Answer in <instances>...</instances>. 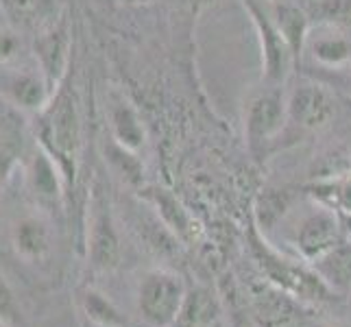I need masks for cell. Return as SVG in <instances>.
<instances>
[{
  "instance_id": "cell-23",
  "label": "cell",
  "mask_w": 351,
  "mask_h": 327,
  "mask_svg": "<svg viewBox=\"0 0 351 327\" xmlns=\"http://www.w3.org/2000/svg\"><path fill=\"white\" fill-rule=\"evenodd\" d=\"M105 160L112 164L114 171L123 177L127 184L140 186L142 184V164L138 160V155L120 147V144L110 136V142H105Z\"/></svg>"
},
{
  "instance_id": "cell-10",
  "label": "cell",
  "mask_w": 351,
  "mask_h": 327,
  "mask_svg": "<svg viewBox=\"0 0 351 327\" xmlns=\"http://www.w3.org/2000/svg\"><path fill=\"white\" fill-rule=\"evenodd\" d=\"M33 57L35 66L40 68L46 83L55 92L70 75V31L64 18L35 35Z\"/></svg>"
},
{
  "instance_id": "cell-2",
  "label": "cell",
  "mask_w": 351,
  "mask_h": 327,
  "mask_svg": "<svg viewBox=\"0 0 351 327\" xmlns=\"http://www.w3.org/2000/svg\"><path fill=\"white\" fill-rule=\"evenodd\" d=\"M249 249H251L253 260L258 264V269L264 275V280L280 286L288 295L299 299L301 304L319 306V304H330V301L343 297V295H338L334 288L325 284L323 277L314 271L312 266L299 264L295 260L282 256V253L275 251L273 247H269V242L258 234V229H251Z\"/></svg>"
},
{
  "instance_id": "cell-28",
  "label": "cell",
  "mask_w": 351,
  "mask_h": 327,
  "mask_svg": "<svg viewBox=\"0 0 351 327\" xmlns=\"http://www.w3.org/2000/svg\"><path fill=\"white\" fill-rule=\"evenodd\" d=\"M20 51V40L16 33L0 29V66L14 64V59Z\"/></svg>"
},
{
  "instance_id": "cell-16",
  "label": "cell",
  "mask_w": 351,
  "mask_h": 327,
  "mask_svg": "<svg viewBox=\"0 0 351 327\" xmlns=\"http://www.w3.org/2000/svg\"><path fill=\"white\" fill-rule=\"evenodd\" d=\"M107 112H110L112 138L120 147L138 153L144 147V142H147V133H144V125L138 112L123 99V96H112Z\"/></svg>"
},
{
  "instance_id": "cell-4",
  "label": "cell",
  "mask_w": 351,
  "mask_h": 327,
  "mask_svg": "<svg viewBox=\"0 0 351 327\" xmlns=\"http://www.w3.org/2000/svg\"><path fill=\"white\" fill-rule=\"evenodd\" d=\"M242 5H245L253 29L258 33L262 53V79L266 86H282L295 64L293 51L282 38L273 16L266 14L258 0H242Z\"/></svg>"
},
{
  "instance_id": "cell-14",
  "label": "cell",
  "mask_w": 351,
  "mask_h": 327,
  "mask_svg": "<svg viewBox=\"0 0 351 327\" xmlns=\"http://www.w3.org/2000/svg\"><path fill=\"white\" fill-rule=\"evenodd\" d=\"M140 197L153 205L157 216H160V221L171 229L179 240H184V242L195 240L197 229L192 227V218L171 190L153 186V188L140 190Z\"/></svg>"
},
{
  "instance_id": "cell-18",
  "label": "cell",
  "mask_w": 351,
  "mask_h": 327,
  "mask_svg": "<svg viewBox=\"0 0 351 327\" xmlns=\"http://www.w3.org/2000/svg\"><path fill=\"white\" fill-rule=\"evenodd\" d=\"M273 20L280 29L282 38L293 51L295 62L301 57L304 51V44L308 40V31H310V16L304 7H297L293 3H277L273 7Z\"/></svg>"
},
{
  "instance_id": "cell-20",
  "label": "cell",
  "mask_w": 351,
  "mask_h": 327,
  "mask_svg": "<svg viewBox=\"0 0 351 327\" xmlns=\"http://www.w3.org/2000/svg\"><path fill=\"white\" fill-rule=\"evenodd\" d=\"M306 190L325 208L338 214H351V171L338 177L317 179Z\"/></svg>"
},
{
  "instance_id": "cell-5",
  "label": "cell",
  "mask_w": 351,
  "mask_h": 327,
  "mask_svg": "<svg viewBox=\"0 0 351 327\" xmlns=\"http://www.w3.org/2000/svg\"><path fill=\"white\" fill-rule=\"evenodd\" d=\"M53 90L38 66H0V99L22 114L35 116L51 101Z\"/></svg>"
},
{
  "instance_id": "cell-25",
  "label": "cell",
  "mask_w": 351,
  "mask_h": 327,
  "mask_svg": "<svg viewBox=\"0 0 351 327\" xmlns=\"http://www.w3.org/2000/svg\"><path fill=\"white\" fill-rule=\"evenodd\" d=\"M312 55L325 66H343L351 59V42L343 35H321L312 42Z\"/></svg>"
},
{
  "instance_id": "cell-22",
  "label": "cell",
  "mask_w": 351,
  "mask_h": 327,
  "mask_svg": "<svg viewBox=\"0 0 351 327\" xmlns=\"http://www.w3.org/2000/svg\"><path fill=\"white\" fill-rule=\"evenodd\" d=\"M81 308H83V314H86L96 327H127V319L120 314V310L103 293H99V290H94V288L83 290Z\"/></svg>"
},
{
  "instance_id": "cell-26",
  "label": "cell",
  "mask_w": 351,
  "mask_h": 327,
  "mask_svg": "<svg viewBox=\"0 0 351 327\" xmlns=\"http://www.w3.org/2000/svg\"><path fill=\"white\" fill-rule=\"evenodd\" d=\"M286 208H288V197L284 190H262V195L256 203V216H258V227L264 234L271 232L277 225Z\"/></svg>"
},
{
  "instance_id": "cell-11",
  "label": "cell",
  "mask_w": 351,
  "mask_h": 327,
  "mask_svg": "<svg viewBox=\"0 0 351 327\" xmlns=\"http://www.w3.org/2000/svg\"><path fill=\"white\" fill-rule=\"evenodd\" d=\"M251 310L260 327H288L304 314L306 304L269 280H262L251 286Z\"/></svg>"
},
{
  "instance_id": "cell-15",
  "label": "cell",
  "mask_w": 351,
  "mask_h": 327,
  "mask_svg": "<svg viewBox=\"0 0 351 327\" xmlns=\"http://www.w3.org/2000/svg\"><path fill=\"white\" fill-rule=\"evenodd\" d=\"M0 7L16 29L35 35L59 20L55 0H0Z\"/></svg>"
},
{
  "instance_id": "cell-7",
  "label": "cell",
  "mask_w": 351,
  "mask_h": 327,
  "mask_svg": "<svg viewBox=\"0 0 351 327\" xmlns=\"http://www.w3.org/2000/svg\"><path fill=\"white\" fill-rule=\"evenodd\" d=\"M288 118V101L280 86H269L262 94H258L247 107V142L249 149L260 155L266 144L282 133Z\"/></svg>"
},
{
  "instance_id": "cell-32",
  "label": "cell",
  "mask_w": 351,
  "mask_h": 327,
  "mask_svg": "<svg viewBox=\"0 0 351 327\" xmlns=\"http://www.w3.org/2000/svg\"><path fill=\"white\" fill-rule=\"evenodd\" d=\"M330 327H336V325H330Z\"/></svg>"
},
{
  "instance_id": "cell-19",
  "label": "cell",
  "mask_w": 351,
  "mask_h": 327,
  "mask_svg": "<svg viewBox=\"0 0 351 327\" xmlns=\"http://www.w3.org/2000/svg\"><path fill=\"white\" fill-rule=\"evenodd\" d=\"M310 266L338 295H345L347 290H351V240H343L341 245L325 253L323 258L314 260Z\"/></svg>"
},
{
  "instance_id": "cell-3",
  "label": "cell",
  "mask_w": 351,
  "mask_h": 327,
  "mask_svg": "<svg viewBox=\"0 0 351 327\" xmlns=\"http://www.w3.org/2000/svg\"><path fill=\"white\" fill-rule=\"evenodd\" d=\"M188 288L184 277L168 269H153L138 288L140 317L151 327H173L184 308Z\"/></svg>"
},
{
  "instance_id": "cell-9",
  "label": "cell",
  "mask_w": 351,
  "mask_h": 327,
  "mask_svg": "<svg viewBox=\"0 0 351 327\" xmlns=\"http://www.w3.org/2000/svg\"><path fill=\"white\" fill-rule=\"evenodd\" d=\"M345 238L341 214L325 208L319 203V208L310 212L304 221L297 227L295 247L304 262L312 264L314 260L323 258L325 253H330L334 247L341 245Z\"/></svg>"
},
{
  "instance_id": "cell-27",
  "label": "cell",
  "mask_w": 351,
  "mask_h": 327,
  "mask_svg": "<svg viewBox=\"0 0 351 327\" xmlns=\"http://www.w3.org/2000/svg\"><path fill=\"white\" fill-rule=\"evenodd\" d=\"M0 323H5L7 327H24V314L18 297L3 275H0Z\"/></svg>"
},
{
  "instance_id": "cell-8",
  "label": "cell",
  "mask_w": 351,
  "mask_h": 327,
  "mask_svg": "<svg viewBox=\"0 0 351 327\" xmlns=\"http://www.w3.org/2000/svg\"><path fill=\"white\" fill-rule=\"evenodd\" d=\"M90 225H88V258L94 269L112 271L120 264V238L116 232L110 203L103 197L101 186L92 190L90 203Z\"/></svg>"
},
{
  "instance_id": "cell-29",
  "label": "cell",
  "mask_w": 351,
  "mask_h": 327,
  "mask_svg": "<svg viewBox=\"0 0 351 327\" xmlns=\"http://www.w3.org/2000/svg\"><path fill=\"white\" fill-rule=\"evenodd\" d=\"M341 223H343L345 238H347V240H351V214H341Z\"/></svg>"
},
{
  "instance_id": "cell-12",
  "label": "cell",
  "mask_w": 351,
  "mask_h": 327,
  "mask_svg": "<svg viewBox=\"0 0 351 327\" xmlns=\"http://www.w3.org/2000/svg\"><path fill=\"white\" fill-rule=\"evenodd\" d=\"M336 105L332 94L319 83H301L288 96V118L301 129L319 131L332 123Z\"/></svg>"
},
{
  "instance_id": "cell-13",
  "label": "cell",
  "mask_w": 351,
  "mask_h": 327,
  "mask_svg": "<svg viewBox=\"0 0 351 327\" xmlns=\"http://www.w3.org/2000/svg\"><path fill=\"white\" fill-rule=\"evenodd\" d=\"M11 247L27 264H44L53 253V232L44 214H27L11 227Z\"/></svg>"
},
{
  "instance_id": "cell-24",
  "label": "cell",
  "mask_w": 351,
  "mask_h": 327,
  "mask_svg": "<svg viewBox=\"0 0 351 327\" xmlns=\"http://www.w3.org/2000/svg\"><path fill=\"white\" fill-rule=\"evenodd\" d=\"M310 20H317L330 27H351V0H310Z\"/></svg>"
},
{
  "instance_id": "cell-6",
  "label": "cell",
  "mask_w": 351,
  "mask_h": 327,
  "mask_svg": "<svg viewBox=\"0 0 351 327\" xmlns=\"http://www.w3.org/2000/svg\"><path fill=\"white\" fill-rule=\"evenodd\" d=\"M24 157H27L24 160V179H27V188L33 201L44 212H59L68 197V188L59 166L35 140L33 149Z\"/></svg>"
},
{
  "instance_id": "cell-1",
  "label": "cell",
  "mask_w": 351,
  "mask_h": 327,
  "mask_svg": "<svg viewBox=\"0 0 351 327\" xmlns=\"http://www.w3.org/2000/svg\"><path fill=\"white\" fill-rule=\"evenodd\" d=\"M33 140L53 157L64 175L68 192L75 190L81 162V114L70 75L64 79L42 112L33 116Z\"/></svg>"
},
{
  "instance_id": "cell-21",
  "label": "cell",
  "mask_w": 351,
  "mask_h": 327,
  "mask_svg": "<svg viewBox=\"0 0 351 327\" xmlns=\"http://www.w3.org/2000/svg\"><path fill=\"white\" fill-rule=\"evenodd\" d=\"M219 314V304L205 288H190L179 319L173 327H210Z\"/></svg>"
},
{
  "instance_id": "cell-30",
  "label": "cell",
  "mask_w": 351,
  "mask_h": 327,
  "mask_svg": "<svg viewBox=\"0 0 351 327\" xmlns=\"http://www.w3.org/2000/svg\"><path fill=\"white\" fill-rule=\"evenodd\" d=\"M112 3H118V5H149V3H155V0H112Z\"/></svg>"
},
{
  "instance_id": "cell-17",
  "label": "cell",
  "mask_w": 351,
  "mask_h": 327,
  "mask_svg": "<svg viewBox=\"0 0 351 327\" xmlns=\"http://www.w3.org/2000/svg\"><path fill=\"white\" fill-rule=\"evenodd\" d=\"M14 114L0 116V192L24 157V129Z\"/></svg>"
},
{
  "instance_id": "cell-31",
  "label": "cell",
  "mask_w": 351,
  "mask_h": 327,
  "mask_svg": "<svg viewBox=\"0 0 351 327\" xmlns=\"http://www.w3.org/2000/svg\"><path fill=\"white\" fill-rule=\"evenodd\" d=\"M0 327H7V325H5V323H0Z\"/></svg>"
}]
</instances>
